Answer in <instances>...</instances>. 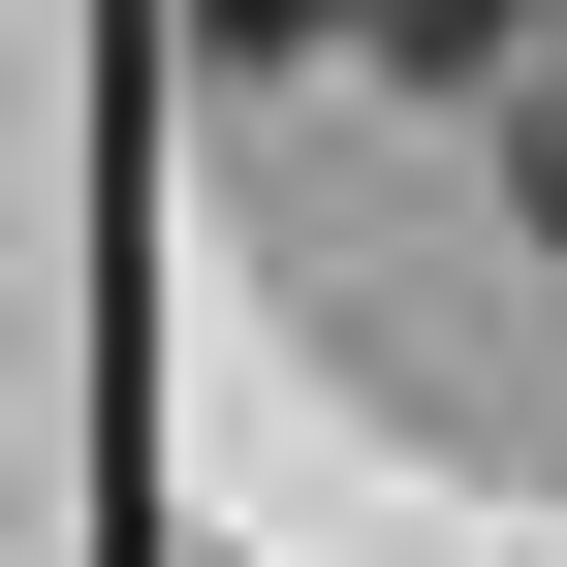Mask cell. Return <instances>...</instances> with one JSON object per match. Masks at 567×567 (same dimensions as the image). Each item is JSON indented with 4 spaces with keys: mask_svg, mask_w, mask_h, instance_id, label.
Wrapping results in <instances>:
<instances>
[{
    "mask_svg": "<svg viewBox=\"0 0 567 567\" xmlns=\"http://www.w3.org/2000/svg\"><path fill=\"white\" fill-rule=\"evenodd\" d=\"M536 189H567V95H536Z\"/></svg>",
    "mask_w": 567,
    "mask_h": 567,
    "instance_id": "6da1fadb",
    "label": "cell"
}]
</instances>
